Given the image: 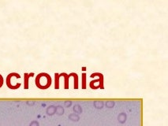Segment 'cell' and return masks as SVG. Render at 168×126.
I'll return each instance as SVG.
<instances>
[{"mask_svg":"<svg viewBox=\"0 0 168 126\" xmlns=\"http://www.w3.org/2000/svg\"><path fill=\"white\" fill-rule=\"evenodd\" d=\"M55 113H57L58 115H63V113H64V109H63L62 106H59L56 107V111H55Z\"/></svg>","mask_w":168,"mask_h":126,"instance_id":"7c38bea8","label":"cell"},{"mask_svg":"<svg viewBox=\"0 0 168 126\" xmlns=\"http://www.w3.org/2000/svg\"><path fill=\"white\" fill-rule=\"evenodd\" d=\"M69 77H74V89H78L79 83H78V75L76 73H71L69 74Z\"/></svg>","mask_w":168,"mask_h":126,"instance_id":"8992f818","label":"cell"},{"mask_svg":"<svg viewBox=\"0 0 168 126\" xmlns=\"http://www.w3.org/2000/svg\"><path fill=\"white\" fill-rule=\"evenodd\" d=\"M118 120H119V121L121 124L125 123L126 121V114L124 113H120V114L119 115V117H118Z\"/></svg>","mask_w":168,"mask_h":126,"instance_id":"30bf717a","label":"cell"},{"mask_svg":"<svg viewBox=\"0 0 168 126\" xmlns=\"http://www.w3.org/2000/svg\"><path fill=\"white\" fill-rule=\"evenodd\" d=\"M21 78V75L18 73H10L7 75V79H6V83L7 86L12 90H16L18 89L21 86V84L20 82H17L18 79Z\"/></svg>","mask_w":168,"mask_h":126,"instance_id":"7a4b0ae2","label":"cell"},{"mask_svg":"<svg viewBox=\"0 0 168 126\" xmlns=\"http://www.w3.org/2000/svg\"><path fill=\"white\" fill-rule=\"evenodd\" d=\"M3 83H4V79H3V77L0 74V88H1L3 85Z\"/></svg>","mask_w":168,"mask_h":126,"instance_id":"5bb4252c","label":"cell"},{"mask_svg":"<svg viewBox=\"0 0 168 126\" xmlns=\"http://www.w3.org/2000/svg\"><path fill=\"white\" fill-rule=\"evenodd\" d=\"M60 75L59 73H54V88L55 89H59L60 87V83H59V79H60Z\"/></svg>","mask_w":168,"mask_h":126,"instance_id":"52a82bcc","label":"cell"},{"mask_svg":"<svg viewBox=\"0 0 168 126\" xmlns=\"http://www.w3.org/2000/svg\"><path fill=\"white\" fill-rule=\"evenodd\" d=\"M69 118H70V120H71V121H78L79 119H80L79 116L77 115V114H75V113L70 114V115L69 116Z\"/></svg>","mask_w":168,"mask_h":126,"instance_id":"8fae6325","label":"cell"},{"mask_svg":"<svg viewBox=\"0 0 168 126\" xmlns=\"http://www.w3.org/2000/svg\"><path fill=\"white\" fill-rule=\"evenodd\" d=\"M82 83H81V86H82V89H86L87 87V75L86 73H82Z\"/></svg>","mask_w":168,"mask_h":126,"instance_id":"9c48e42d","label":"cell"},{"mask_svg":"<svg viewBox=\"0 0 168 126\" xmlns=\"http://www.w3.org/2000/svg\"><path fill=\"white\" fill-rule=\"evenodd\" d=\"M59 75L61 77L64 78V89H69V81H70L69 74H67L66 73H62Z\"/></svg>","mask_w":168,"mask_h":126,"instance_id":"5b68a950","label":"cell"},{"mask_svg":"<svg viewBox=\"0 0 168 126\" xmlns=\"http://www.w3.org/2000/svg\"><path fill=\"white\" fill-rule=\"evenodd\" d=\"M36 85L38 88L45 90L51 87L52 80L51 76L47 73H39L35 80Z\"/></svg>","mask_w":168,"mask_h":126,"instance_id":"6da1fadb","label":"cell"},{"mask_svg":"<svg viewBox=\"0 0 168 126\" xmlns=\"http://www.w3.org/2000/svg\"><path fill=\"white\" fill-rule=\"evenodd\" d=\"M55 111H56V107H54V106H50L47 107L46 112H47V114L49 115V116H52L55 113Z\"/></svg>","mask_w":168,"mask_h":126,"instance_id":"ba28073f","label":"cell"},{"mask_svg":"<svg viewBox=\"0 0 168 126\" xmlns=\"http://www.w3.org/2000/svg\"><path fill=\"white\" fill-rule=\"evenodd\" d=\"M74 112L77 113H81V106H78V105H77V106H75L74 107Z\"/></svg>","mask_w":168,"mask_h":126,"instance_id":"4fadbf2b","label":"cell"},{"mask_svg":"<svg viewBox=\"0 0 168 126\" xmlns=\"http://www.w3.org/2000/svg\"><path fill=\"white\" fill-rule=\"evenodd\" d=\"M33 76H34V73H25L24 74V88L25 89H29V78L32 77Z\"/></svg>","mask_w":168,"mask_h":126,"instance_id":"277c9868","label":"cell"},{"mask_svg":"<svg viewBox=\"0 0 168 126\" xmlns=\"http://www.w3.org/2000/svg\"><path fill=\"white\" fill-rule=\"evenodd\" d=\"M29 126H39V122L36 121H33L30 123Z\"/></svg>","mask_w":168,"mask_h":126,"instance_id":"9a60e30c","label":"cell"},{"mask_svg":"<svg viewBox=\"0 0 168 126\" xmlns=\"http://www.w3.org/2000/svg\"><path fill=\"white\" fill-rule=\"evenodd\" d=\"M98 77L99 79L96 81H92L89 83V86L92 89H103L104 88V77L102 73H94L91 74L90 77Z\"/></svg>","mask_w":168,"mask_h":126,"instance_id":"3957f363","label":"cell"}]
</instances>
